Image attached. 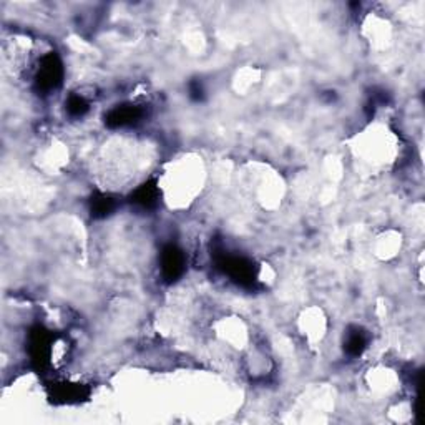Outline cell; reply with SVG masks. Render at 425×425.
Segmentation results:
<instances>
[{
  "label": "cell",
  "instance_id": "cell-1",
  "mask_svg": "<svg viewBox=\"0 0 425 425\" xmlns=\"http://www.w3.org/2000/svg\"><path fill=\"white\" fill-rule=\"evenodd\" d=\"M62 77L64 67L59 57H57L54 52L42 57L37 72H35V82H37L38 89L43 91L54 90L62 83Z\"/></svg>",
  "mask_w": 425,
  "mask_h": 425
},
{
  "label": "cell",
  "instance_id": "cell-2",
  "mask_svg": "<svg viewBox=\"0 0 425 425\" xmlns=\"http://www.w3.org/2000/svg\"><path fill=\"white\" fill-rule=\"evenodd\" d=\"M160 264H161V274H163L165 281L173 283L181 278V274L185 273L186 258L181 249L174 246V244H170V246H166L163 249V253H161Z\"/></svg>",
  "mask_w": 425,
  "mask_h": 425
},
{
  "label": "cell",
  "instance_id": "cell-3",
  "mask_svg": "<svg viewBox=\"0 0 425 425\" xmlns=\"http://www.w3.org/2000/svg\"><path fill=\"white\" fill-rule=\"evenodd\" d=\"M220 266L225 273L241 284H251L256 279L254 266L248 260L239 256H223Z\"/></svg>",
  "mask_w": 425,
  "mask_h": 425
},
{
  "label": "cell",
  "instance_id": "cell-4",
  "mask_svg": "<svg viewBox=\"0 0 425 425\" xmlns=\"http://www.w3.org/2000/svg\"><path fill=\"white\" fill-rule=\"evenodd\" d=\"M142 117H143L142 108L126 103L112 108V110L108 112V115L105 117V121H107V125L110 126V128H121V126L137 124Z\"/></svg>",
  "mask_w": 425,
  "mask_h": 425
},
{
  "label": "cell",
  "instance_id": "cell-5",
  "mask_svg": "<svg viewBox=\"0 0 425 425\" xmlns=\"http://www.w3.org/2000/svg\"><path fill=\"white\" fill-rule=\"evenodd\" d=\"M131 198H133V203L143 206V208H151L160 200V186L153 181L143 183L142 186H138L133 191Z\"/></svg>",
  "mask_w": 425,
  "mask_h": 425
},
{
  "label": "cell",
  "instance_id": "cell-6",
  "mask_svg": "<svg viewBox=\"0 0 425 425\" xmlns=\"http://www.w3.org/2000/svg\"><path fill=\"white\" fill-rule=\"evenodd\" d=\"M367 339L364 336L362 331L354 329L348 334V341H345V350L350 354V356H359L362 354V350L366 349Z\"/></svg>",
  "mask_w": 425,
  "mask_h": 425
},
{
  "label": "cell",
  "instance_id": "cell-7",
  "mask_svg": "<svg viewBox=\"0 0 425 425\" xmlns=\"http://www.w3.org/2000/svg\"><path fill=\"white\" fill-rule=\"evenodd\" d=\"M115 208V203L110 196L107 195H98L95 198H91V214L96 218H103L107 214H110Z\"/></svg>",
  "mask_w": 425,
  "mask_h": 425
},
{
  "label": "cell",
  "instance_id": "cell-8",
  "mask_svg": "<svg viewBox=\"0 0 425 425\" xmlns=\"http://www.w3.org/2000/svg\"><path fill=\"white\" fill-rule=\"evenodd\" d=\"M67 112L72 117H82L89 112V103L80 95H72L67 102Z\"/></svg>",
  "mask_w": 425,
  "mask_h": 425
}]
</instances>
